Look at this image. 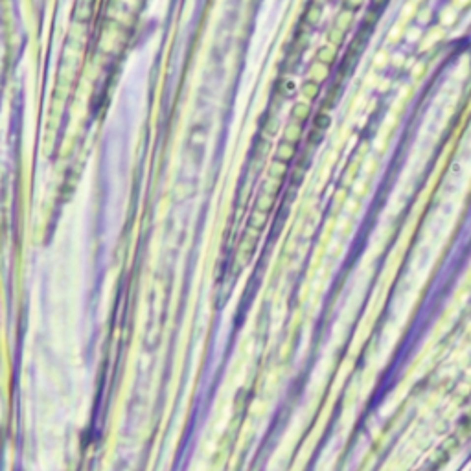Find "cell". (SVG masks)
<instances>
[{
  "mask_svg": "<svg viewBox=\"0 0 471 471\" xmlns=\"http://www.w3.org/2000/svg\"><path fill=\"white\" fill-rule=\"evenodd\" d=\"M320 15H322V6H320V4H316L315 0H311L310 4L306 6L302 22L306 24V26L313 28V26H316V22L320 21Z\"/></svg>",
  "mask_w": 471,
  "mask_h": 471,
  "instance_id": "6da1fadb",
  "label": "cell"
},
{
  "mask_svg": "<svg viewBox=\"0 0 471 471\" xmlns=\"http://www.w3.org/2000/svg\"><path fill=\"white\" fill-rule=\"evenodd\" d=\"M296 155V144H293V142H287L283 140L278 144V148H276V160L280 162H291L293 158H295Z\"/></svg>",
  "mask_w": 471,
  "mask_h": 471,
  "instance_id": "7a4b0ae2",
  "label": "cell"
},
{
  "mask_svg": "<svg viewBox=\"0 0 471 471\" xmlns=\"http://www.w3.org/2000/svg\"><path fill=\"white\" fill-rule=\"evenodd\" d=\"M335 59H337V54H335V50L331 48V46H322V48H318V52H316V63L326 66V68L335 63Z\"/></svg>",
  "mask_w": 471,
  "mask_h": 471,
  "instance_id": "3957f363",
  "label": "cell"
},
{
  "mask_svg": "<svg viewBox=\"0 0 471 471\" xmlns=\"http://www.w3.org/2000/svg\"><path fill=\"white\" fill-rule=\"evenodd\" d=\"M310 114H311V105L310 103H304V101L295 103V105H293V111H291L293 120H295V122H300V124H304L306 118H310Z\"/></svg>",
  "mask_w": 471,
  "mask_h": 471,
  "instance_id": "277c9868",
  "label": "cell"
},
{
  "mask_svg": "<svg viewBox=\"0 0 471 471\" xmlns=\"http://www.w3.org/2000/svg\"><path fill=\"white\" fill-rule=\"evenodd\" d=\"M302 126L304 124H300V122H291L287 126V129H285V140L287 142H293V144H298V140H300V136H302Z\"/></svg>",
  "mask_w": 471,
  "mask_h": 471,
  "instance_id": "5b68a950",
  "label": "cell"
},
{
  "mask_svg": "<svg viewBox=\"0 0 471 471\" xmlns=\"http://www.w3.org/2000/svg\"><path fill=\"white\" fill-rule=\"evenodd\" d=\"M318 92H320V83L316 79H308L302 83V94L308 99H315L318 96Z\"/></svg>",
  "mask_w": 471,
  "mask_h": 471,
  "instance_id": "8992f818",
  "label": "cell"
},
{
  "mask_svg": "<svg viewBox=\"0 0 471 471\" xmlns=\"http://www.w3.org/2000/svg\"><path fill=\"white\" fill-rule=\"evenodd\" d=\"M273 203H275V195L273 193H269V191H261L260 197H258V201H256V208L260 212H269L271 210V206H273Z\"/></svg>",
  "mask_w": 471,
  "mask_h": 471,
  "instance_id": "52a82bcc",
  "label": "cell"
},
{
  "mask_svg": "<svg viewBox=\"0 0 471 471\" xmlns=\"http://www.w3.org/2000/svg\"><path fill=\"white\" fill-rule=\"evenodd\" d=\"M276 131H278V120H276L275 116H273V118H265L261 133L265 134V136H275Z\"/></svg>",
  "mask_w": 471,
  "mask_h": 471,
  "instance_id": "ba28073f",
  "label": "cell"
},
{
  "mask_svg": "<svg viewBox=\"0 0 471 471\" xmlns=\"http://www.w3.org/2000/svg\"><path fill=\"white\" fill-rule=\"evenodd\" d=\"M331 126V116L330 114H326V113H320V114H316V118H315V129L316 131H326L328 127Z\"/></svg>",
  "mask_w": 471,
  "mask_h": 471,
  "instance_id": "9c48e42d",
  "label": "cell"
},
{
  "mask_svg": "<svg viewBox=\"0 0 471 471\" xmlns=\"http://www.w3.org/2000/svg\"><path fill=\"white\" fill-rule=\"evenodd\" d=\"M285 169H287L285 162L276 160V162H273V168H271V175L275 177V179H282V177H283V173H285Z\"/></svg>",
  "mask_w": 471,
  "mask_h": 471,
  "instance_id": "30bf717a",
  "label": "cell"
},
{
  "mask_svg": "<svg viewBox=\"0 0 471 471\" xmlns=\"http://www.w3.org/2000/svg\"><path fill=\"white\" fill-rule=\"evenodd\" d=\"M276 92L282 94V96H289V94L293 92V83L287 81V79H280V81H278V89H276Z\"/></svg>",
  "mask_w": 471,
  "mask_h": 471,
  "instance_id": "8fae6325",
  "label": "cell"
}]
</instances>
